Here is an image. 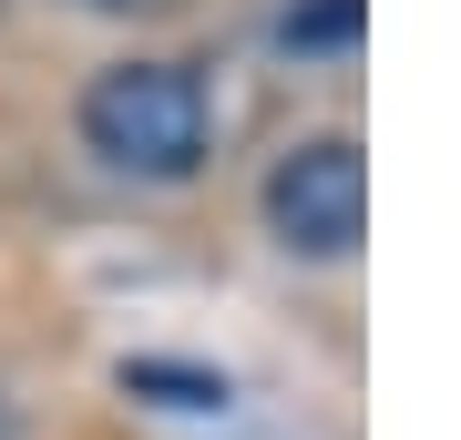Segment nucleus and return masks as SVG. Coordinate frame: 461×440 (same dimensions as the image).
<instances>
[{
	"label": "nucleus",
	"mask_w": 461,
	"mask_h": 440,
	"mask_svg": "<svg viewBox=\"0 0 461 440\" xmlns=\"http://www.w3.org/2000/svg\"><path fill=\"white\" fill-rule=\"evenodd\" d=\"M205 82L185 72V62H113V72H93V93H83V144L113 164V175H144V184H185L205 164Z\"/></svg>",
	"instance_id": "1"
},
{
	"label": "nucleus",
	"mask_w": 461,
	"mask_h": 440,
	"mask_svg": "<svg viewBox=\"0 0 461 440\" xmlns=\"http://www.w3.org/2000/svg\"><path fill=\"white\" fill-rule=\"evenodd\" d=\"M267 226L287 256H348L369 236V154L348 133H308L267 164Z\"/></svg>",
	"instance_id": "2"
},
{
	"label": "nucleus",
	"mask_w": 461,
	"mask_h": 440,
	"mask_svg": "<svg viewBox=\"0 0 461 440\" xmlns=\"http://www.w3.org/2000/svg\"><path fill=\"white\" fill-rule=\"evenodd\" d=\"M123 400H154V409H185V420H215L236 390L215 369H185V359H123Z\"/></svg>",
	"instance_id": "3"
},
{
	"label": "nucleus",
	"mask_w": 461,
	"mask_h": 440,
	"mask_svg": "<svg viewBox=\"0 0 461 440\" xmlns=\"http://www.w3.org/2000/svg\"><path fill=\"white\" fill-rule=\"evenodd\" d=\"M369 31V0H287L277 11V41L287 51H348Z\"/></svg>",
	"instance_id": "4"
},
{
	"label": "nucleus",
	"mask_w": 461,
	"mask_h": 440,
	"mask_svg": "<svg viewBox=\"0 0 461 440\" xmlns=\"http://www.w3.org/2000/svg\"><path fill=\"white\" fill-rule=\"evenodd\" d=\"M83 11H154V0H83Z\"/></svg>",
	"instance_id": "5"
}]
</instances>
